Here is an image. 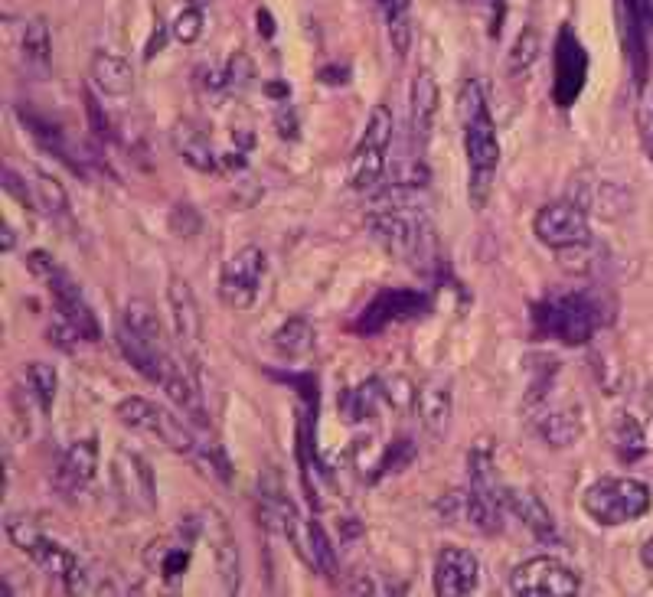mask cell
I'll return each mask as SVG.
<instances>
[{"mask_svg":"<svg viewBox=\"0 0 653 597\" xmlns=\"http://www.w3.org/2000/svg\"><path fill=\"white\" fill-rule=\"evenodd\" d=\"M461 124H464V151H467V196L474 209H484L490 190H494V173L500 164V141L494 118L487 111L484 89L471 79L458 98Z\"/></svg>","mask_w":653,"mask_h":597,"instance_id":"1","label":"cell"},{"mask_svg":"<svg viewBox=\"0 0 653 597\" xmlns=\"http://www.w3.org/2000/svg\"><path fill=\"white\" fill-rule=\"evenodd\" d=\"M529 320L539 337L559 340L562 346H585L605 323L598 301L591 294L569 291V294H549L529 307Z\"/></svg>","mask_w":653,"mask_h":597,"instance_id":"2","label":"cell"},{"mask_svg":"<svg viewBox=\"0 0 653 597\" xmlns=\"http://www.w3.org/2000/svg\"><path fill=\"white\" fill-rule=\"evenodd\" d=\"M366 229L373 235V242L383 248L389 258L402 261V265H415L431 255V226L425 213L412 203H389L376 213H369Z\"/></svg>","mask_w":653,"mask_h":597,"instance_id":"3","label":"cell"},{"mask_svg":"<svg viewBox=\"0 0 653 597\" xmlns=\"http://www.w3.org/2000/svg\"><path fill=\"white\" fill-rule=\"evenodd\" d=\"M7 539L17 545V549L30 558L36 568H43L49 578L66 581L69 591H82V578L85 571L79 565V558L66 545H59L56 539H49V532L27 513H14L4 522Z\"/></svg>","mask_w":653,"mask_h":597,"instance_id":"4","label":"cell"},{"mask_svg":"<svg viewBox=\"0 0 653 597\" xmlns=\"http://www.w3.org/2000/svg\"><path fill=\"white\" fill-rule=\"evenodd\" d=\"M653 506V493L644 480L634 477H601L582 493V509L598 526H627L647 516Z\"/></svg>","mask_w":653,"mask_h":597,"instance_id":"5","label":"cell"},{"mask_svg":"<svg viewBox=\"0 0 653 597\" xmlns=\"http://www.w3.org/2000/svg\"><path fill=\"white\" fill-rule=\"evenodd\" d=\"M471 467V487H467V519L480 532H500L503 513H507V487L497 477L494 447L490 441H477L467 457Z\"/></svg>","mask_w":653,"mask_h":597,"instance_id":"6","label":"cell"},{"mask_svg":"<svg viewBox=\"0 0 653 597\" xmlns=\"http://www.w3.org/2000/svg\"><path fill=\"white\" fill-rule=\"evenodd\" d=\"M118 421L131 431H141V434H151L160 444L167 447V451L174 454H193L196 451V438L180 425V421L167 412L164 405L151 402V398L144 395H128L121 398L118 408H115Z\"/></svg>","mask_w":653,"mask_h":597,"instance_id":"7","label":"cell"},{"mask_svg":"<svg viewBox=\"0 0 653 597\" xmlns=\"http://www.w3.org/2000/svg\"><path fill=\"white\" fill-rule=\"evenodd\" d=\"M507 591L520 597H572L582 591V578L562 558L536 555L510 571Z\"/></svg>","mask_w":653,"mask_h":597,"instance_id":"8","label":"cell"},{"mask_svg":"<svg viewBox=\"0 0 653 597\" xmlns=\"http://www.w3.org/2000/svg\"><path fill=\"white\" fill-rule=\"evenodd\" d=\"M536 239L552 248V252H578L591 242L588 209L578 206L575 199H559V203L542 206L533 219Z\"/></svg>","mask_w":653,"mask_h":597,"instance_id":"9","label":"cell"},{"mask_svg":"<svg viewBox=\"0 0 653 597\" xmlns=\"http://www.w3.org/2000/svg\"><path fill=\"white\" fill-rule=\"evenodd\" d=\"M392 144V111L386 105L373 108L369 124L363 131V141L356 147L350 164V186L353 190H373L386 170V154Z\"/></svg>","mask_w":653,"mask_h":597,"instance_id":"10","label":"cell"},{"mask_svg":"<svg viewBox=\"0 0 653 597\" xmlns=\"http://www.w3.org/2000/svg\"><path fill=\"white\" fill-rule=\"evenodd\" d=\"M265 278V252L258 245H242L219 271V301L232 310H249L258 301Z\"/></svg>","mask_w":653,"mask_h":597,"instance_id":"11","label":"cell"},{"mask_svg":"<svg viewBox=\"0 0 653 597\" xmlns=\"http://www.w3.org/2000/svg\"><path fill=\"white\" fill-rule=\"evenodd\" d=\"M428 294L422 291H412V288H386L379 291L373 301L363 307V314L356 317L353 330L360 337H376V333L389 330L392 323H402V320H412L418 314L428 310Z\"/></svg>","mask_w":653,"mask_h":597,"instance_id":"12","label":"cell"},{"mask_svg":"<svg viewBox=\"0 0 653 597\" xmlns=\"http://www.w3.org/2000/svg\"><path fill=\"white\" fill-rule=\"evenodd\" d=\"M180 539H154L144 552V565L151 568V575H157L167 588H177V581L187 575L190 568V545L203 536V519L187 516L180 522Z\"/></svg>","mask_w":653,"mask_h":597,"instance_id":"13","label":"cell"},{"mask_svg":"<svg viewBox=\"0 0 653 597\" xmlns=\"http://www.w3.org/2000/svg\"><path fill=\"white\" fill-rule=\"evenodd\" d=\"M200 519H203V539L209 542V552H213V565H216L219 584H223L226 594H236L239 581H242L239 542H236V536H232L226 516H219L216 509H203Z\"/></svg>","mask_w":653,"mask_h":597,"instance_id":"14","label":"cell"},{"mask_svg":"<svg viewBox=\"0 0 653 597\" xmlns=\"http://www.w3.org/2000/svg\"><path fill=\"white\" fill-rule=\"evenodd\" d=\"M112 483H115V493L125 503H134L141 509H154L157 506L154 470L141 454L118 451L115 460H112Z\"/></svg>","mask_w":653,"mask_h":597,"instance_id":"15","label":"cell"},{"mask_svg":"<svg viewBox=\"0 0 653 597\" xmlns=\"http://www.w3.org/2000/svg\"><path fill=\"white\" fill-rule=\"evenodd\" d=\"M480 578V565L474 552L461 549V545H441L435 558V594L438 597H464L474 594Z\"/></svg>","mask_w":653,"mask_h":597,"instance_id":"16","label":"cell"},{"mask_svg":"<svg viewBox=\"0 0 653 597\" xmlns=\"http://www.w3.org/2000/svg\"><path fill=\"white\" fill-rule=\"evenodd\" d=\"M585 76H588V53L575 40V33L569 27H562L556 43V102L562 108H569L578 98Z\"/></svg>","mask_w":653,"mask_h":597,"instance_id":"17","label":"cell"},{"mask_svg":"<svg viewBox=\"0 0 653 597\" xmlns=\"http://www.w3.org/2000/svg\"><path fill=\"white\" fill-rule=\"evenodd\" d=\"M507 513L516 516L523 526L533 532L539 542H559V529L556 519H552L549 506L539 500L533 490H520V487H507Z\"/></svg>","mask_w":653,"mask_h":597,"instance_id":"18","label":"cell"},{"mask_svg":"<svg viewBox=\"0 0 653 597\" xmlns=\"http://www.w3.org/2000/svg\"><path fill=\"white\" fill-rule=\"evenodd\" d=\"M98 470V438H79L59 460V487L82 490L95 480Z\"/></svg>","mask_w":653,"mask_h":597,"instance_id":"19","label":"cell"},{"mask_svg":"<svg viewBox=\"0 0 653 597\" xmlns=\"http://www.w3.org/2000/svg\"><path fill=\"white\" fill-rule=\"evenodd\" d=\"M167 304H170V320H174L177 337L187 346L200 340V307H196V297L183 278L167 281Z\"/></svg>","mask_w":653,"mask_h":597,"instance_id":"20","label":"cell"},{"mask_svg":"<svg viewBox=\"0 0 653 597\" xmlns=\"http://www.w3.org/2000/svg\"><path fill=\"white\" fill-rule=\"evenodd\" d=\"M418 405V418H422V428L431 434L435 441H441L448 434L451 425V392L445 382H428L415 398Z\"/></svg>","mask_w":653,"mask_h":597,"instance_id":"21","label":"cell"},{"mask_svg":"<svg viewBox=\"0 0 653 597\" xmlns=\"http://www.w3.org/2000/svg\"><path fill=\"white\" fill-rule=\"evenodd\" d=\"M438 102H441L438 82L431 72L422 69L412 82V131H415L418 144L428 141L431 124H435V115H438Z\"/></svg>","mask_w":653,"mask_h":597,"instance_id":"22","label":"cell"},{"mask_svg":"<svg viewBox=\"0 0 653 597\" xmlns=\"http://www.w3.org/2000/svg\"><path fill=\"white\" fill-rule=\"evenodd\" d=\"M314 346H317V333L307 317H291L271 333V350H275L281 359H294V363L311 356Z\"/></svg>","mask_w":653,"mask_h":597,"instance_id":"23","label":"cell"},{"mask_svg":"<svg viewBox=\"0 0 653 597\" xmlns=\"http://www.w3.org/2000/svg\"><path fill=\"white\" fill-rule=\"evenodd\" d=\"M92 79L105 95H131L134 92V69L128 59H121L108 49H98L92 56Z\"/></svg>","mask_w":653,"mask_h":597,"instance_id":"24","label":"cell"},{"mask_svg":"<svg viewBox=\"0 0 653 597\" xmlns=\"http://www.w3.org/2000/svg\"><path fill=\"white\" fill-rule=\"evenodd\" d=\"M536 428L549 447H572L578 438H582V412H578V408L549 412L536 421Z\"/></svg>","mask_w":653,"mask_h":597,"instance_id":"25","label":"cell"},{"mask_svg":"<svg viewBox=\"0 0 653 597\" xmlns=\"http://www.w3.org/2000/svg\"><path fill=\"white\" fill-rule=\"evenodd\" d=\"M611 447L614 454H618L624 464H634L647 454V438H644V428H640V421L634 415H614L611 421Z\"/></svg>","mask_w":653,"mask_h":597,"instance_id":"26","label":"cell"},{"mask_svg":"<svg viewBox=\"0 0 653 597\" xmlns=\"http://www.w3.org/2000/svg\"><path fill=\"white\" fill-rule=\"evenodd\" d=\"M526 372H529L526 405H542L546 402V395L552 392V385H556V379H559V359L552 353H529Z\"/></svg>","mask_w":653,"mask_h":597,"instance_id":"27","label":"cell"},{"mask_svg":"<svg viewBox=\"0 0 653 597\" xmlns=\"http://www.w3.org/2000/svg\"><path fill=\"white\" fill-rule=\"evenodd\" d=\"M379 402H386V389H383V379H366L363 385H356L353 392L343 395V418L360 425V421H369L373 412L379 408Z\"/></svg>","mask_w":653,"mask_h":597,"instance_id":"28","label":"cell"},{"mask_svg":"<svg viewBox=\"0 0 653 597\" xmlns=\"http://www.w3.org/2000/svg\"><path fill=\"white\" fill-rule=\"evenodd\" d=\"M174 144H177V154L183 157V164L200 170V173H213L219 167V157L213 154V147L206 144L203 134L190 131L187 124H180L174 131Z\"/></svg>","mask_w":653,"mask_h":597,"instance_id":"29","label":"cell"},{"mask_svg":"<svg viewBox=\"0 0 653 597\" xmlns=\"http://www.w3.org/2000/svg\"><path fill=\"white\" fill-rule=\"evenodd\" d=\"M307 552H311V571L330 581L337 578V552L320 519H307Z\"/></svg>","mask_w":653,"mask_h":597,"instance_id":"30","label":"cell"},{"mask_svg":"<svg viewBox=\"0 0 653 597\" xmlns=\"http://www.w3.org/2000/svg\"><path fill=\"white\" fill-rule=\"evenodd\" d=\"M160 389H164L170 398H174V402L183 408V412H190L196 421H206V408H203L200 389H196V385H193L187 376H183L177 363L167 369V376H164V379H160Z\"/></svg>","mask_w":653,"mask_h":597,"instance_id":"31","label":"cell"},{"mask_svg":"<svg viewBox=\"0 0 653 597\" xmlns=\"http://www.w3.org/2000/svg\"><path fill=\"white\" fill-rule=\"evenodd\" d=\"M121 323H125L131 333H138L141 340L160 343V337H164V327H160L157 310L147 304L144 297H131V301L125 304V310H121Z\"/></svg>","mask_w":653,"mask_h":597,"instance_id":"32","label":"cell"},{"mask_svg":"<svg viewBox=\"0 0 653 597\" xmlns=\"http://www.w3.org/2000/svg\"><path fill=\"white\" fill-rule=\"evenodd\" d=\"M27 385H30L33 402L40 405L46 415L53 412L56 389H59V376H56V369L49 366V363H30V366H27Z\"/></svg>","mask_w":653,"mask_h":597,"instance_id":"33","label":"cell"},{"mask_svg":"<svg viewBox=\"0 0 653 597\" xmlns=\"http://www.w3.org/2000/svg\"><path fill=\"white\" fill-rule=\"evenodd\" d=\"M36 196H40V206L49 219H59L66 222L69 219V196L63 190V183L53 180L49 173H36Z\"/></svg>","mask_w":653,"mask_h":597,"instance_id":"34","label":"cell"},{"mask_svg":"<svg viewBox=\"0 0 653 597\" xmlns=\"http://www.w3.org/2000/svg\"><path fill=\"white\" fill-rule=\"evenodd\" d=\"M539 56V33L536 27H523V33L516 36V43L507 56V72L510 76H523V72L533 66Z\"/></svg>","mask_w":653,"mask_h":597,"instance_id":"35","label":"cell"},{"mask_svg":"<svg viewBox=\"0 0 653 597\" xmlns=\"http://www.w3.org/2000/svg\"><path fill=\"white\" fill-rule=\"evenodd\" d=\"M23 49H27V56L33 62H40V66H49V27L43 17L30 20V27L23 30Z\"/></svg>","mask_w":653,"mask_h":597,"instance_id":"36","label":"cell"},{"mask_svg":"<svg viewBox=\"0 0 653 597\" xmlns=\"http://www.w3.org/2000/svg\"><path fill=\"white\" fill-rule=\"evenodd\" d=\"M167 226H170V232L177 235V239H196L200 229H203V219L190 203H177L174 209H170Z\"/></svg>","mask_w":653,"mask_h":597,"instance_id":"37","label":"cell"},{"mask_svg":"<svg viewBox=\"0 0 653 597\" xmlns=\"http://www.w3.org/2000/svg\"><path fill=\"white\" fill-rule=\"evenodd\" d=\"M415 460V444L409 438H399L392 441L386 451H383V460H379V477L383 474H399Z\"/></svg>","mask_w":653,"mask_h":597,"instance_id":"38","label":"cell"},{"mask_svg":"<svg viewBox=\"0 0 653 597\" xmlns=\"http://www.w3.org/2000/svg\"><path fill=\"white\" fill-rule=\"evenodd\" d=\"M174 36L180 43H196L203 36V10L200 7H187V10H180L177 14V20H174Z\"/></svg>","mask_w":653,"mask_h":597,"instance_id":"39","label":"cell"},{"mask_svg":"<svg viewBox=\"0 0 653 597\" xmlns=\"http://www.w3.org/2000/svg\"><path fill=\"white\" fill-rule=\"evenodd\" d=\"M386 23H389V40H392V49H396L399 56H405V53H409V46H412V17H409V10H399V14H389Z\"/></svg>","mask_w":653,"mask_h":597,"instance_id":"40","label":"cell"},{"mask_svg":"<svg viewBox=\"0 0 653 597\" xmlns=\"http://www.w3.org/2000/svg\"><path fill=\"white\" fill-rule=\"evenodd\" d=\"M383 389H386V402L396 408V412H405L412 402H415V385L405 379V376H389L383 379Z\"/></svg>","mask_w":653,"mask_h":597,"instance_id":"41","label":"cell"},{"mask_svg":"<svg viewBox=\"0 0 653 597\" xmlns=\"http://www.w3.org/2000/svg\"><path fill=\"white\" fill-rule=\"evenodd\" d=\"M223 72H226V89H245V85H249L252 76H255V62L245 53H236L226 62Z\"/></svg>","mask_w":653,"mask_h":597,"instance_id":"42","label":"cell"},{"mask_svg":"<svg viewBox=\"0 0 653 597\" xmlns=\"http://www.w3.org/2000/svg\"><path fill=\"white\" fill-rule=\"evenodd\" d=\"M27 268H30V275H33V278H40V281L46 284V281L53 278L63 265H59V261H56L53 255H49V252H43V248H33V252L27 255Z\"/></svg>","mask_w":653,"mask_h":597,"instance_id":"43","label":"cell"},{"mask_svg":"<svg viewBox=\"0 0 653 597\" xmlns=\"http://www.w3.org/2000/svg\"><path fill=\"white\" fill-rule=\"evenodd\" d=\"M275 131H278L285 141H298L301 121H298V115H294V108H291L288 102H281L278 111H275Z\"/></svg>","mask_w":653,"mask_h":597,"instance_id":"44","label":"cell"},{"mask_svg":"<svg viewBox=\"0 0 653 597\" xmlns=\"http://www.w3.org/2000/svg\"><path fill=\"white\" fill-rule=\"evenodd\" d=\"M85 111H89V124H92V134H95V138H102V141L112 138V124H108V115H105L102 102L89 95V98H85Z\"/></svg>","mask_w":653,"mask_h":597,"instance_id":"45","label":"cell"},{"mask_svg":"<svg viewBox=\"0 0 653 597\" xmlns=\"http://www.w3.org/2000/svg\"><path fill=\"white\" fill-rule=\"evenodd\" d=\"M4 190H7L10 196H17V203H20V206H30V193H27V186H23V180H20L10 167H4Z\"/></svg>","mask_w":653,"mask_h":597,"instance_id":"46","label":"cell"},{"mask_svg":"<svg viewBox=\"0 0 653 597\" xmlns=\"http://www.w3.org/2000/svg\"><path fill=\"white\" fill-rule=\"evenodd\" d=\"M350 79V69L347 66H327V69H320V82L324 85H343Z\"/></svg>","mask_w":653,"mask_h":597,"instance_id":"47","label":"cell"},{"mask_svg":"<svg viewBox=\"0 0 653 597\" xmlns=\"http://www.w3.org/2000/svg\"><path fill=\"white\" fill-rule=\"evenodd\" d=\"M265 95H268V98H278V102H288L291 85H288V82H281V79H275V82H265Z\"/></svg>","mask_w":653,"mask_h":597,"instance_id":"48","label":"cell"},{"mask_svg":"<svg viewBox=\"0 0 653 597\" xmlns=\"http://www.w3.org/2000/svg\"><path fill=\"white\" fill-rule=\"evenodd\" d=\"M232 138H236L239 151H252V147H255V131L252 128H236V131H232Z\"/></svg>","mask_w":653,"mask_h":597,"instance_id":"49","label":"cell"},{"mask_svg":"<svg viewBox=\"0 0 653 597\" xmlns=\"http://www.w3.org/2000/svg\"><path fill=\"white\" fill-rule=\"evenodd\" d=\"M14 248H17V235H14V229H10L7 222H4V226H0V252L10 255Z\"/></svg>","mask_w":653,"mask_h":597,"instance_id":"50","label":"cell"},{"mask_svg":"<svg viewBox=\"0 0 653 597\" xmlns=\"http://www.w3.org/2000/svg\"><path fill=\"white\" fill-rule=\"evenodd\" d=\"M258 33H262L265 40H271V36H275V20H271V14H268L265 7L258 10Z\"/></svg>","mask_w":653,"mask_h":597,"instance_id":"51","label":"cell"},{"mask_svg":"<svg viewBox=\"0 0 653 597\" xmlns=\"http://www.w3.org/2000/svg\"><path fill=\"white\" fill-rule=\"evenodd\" d=\"M637 14L653 30V0H637Z\"/></svg>","mask_w":653,"mask_h":597,"instance_id":"52","label":"cell"},{"mask_svg":"<svg viewBox=\"0 0 653 597\" xmlns=\"http://www.w3.org/2000/svg\"><path fill=\"white\" fill-rule=\"evenodd\" d=\"M644 562H647V568H653V542L644 545Z\"/></svg>","mask_w":653,"mask_h":597,"instance_id":"53","label":"cell"},{"mask_svg":"<svg viewBox=\"0 0 653 597\" xmlns=\"http://www.w3.org/2000/svg\"><path fill=\"white\" fill-rule=\"evenodd\" d=\"M209 4H213V0H187V7H200V10L209 7Z\"/></svg>","mask_w":653,"mask_h":597,"instance_id":"54","label":"cell"}]
</instances>
